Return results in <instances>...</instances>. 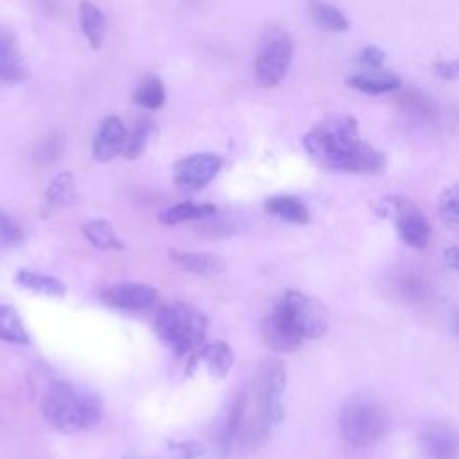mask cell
<instances>
[{"label":"cell","instance_id":"obj_1","mask_svg":"<svg viewBox=\"0 0 459 459\" xmlns=\"http://www.w3.org/2000/svg\"><path fill=\"white\" fill-rule=\"evenodd\" d=\"M307 152L323 167L351 174H377L385 160L380 151L360 138L357 120L350 115L328 117L303 138Z\"/></svg>","mask_w":459,"mask_h":459},{"label":"cell","instance_id":"obj_2","mask_svg":"<svg viewBox=\"0 0 459 459\" xmlns=\"http://www.w3.org/2000/svg\"><path fill=\"white\" fill-rule=\"evenodd\" d=\"M45 420L57 430L74 434L97 425L102 418V402L70 382H52L41 400Z\"/></svg>","mask_w":459,"mask_h":459},{"label":"cell","instance_id":"obj_3","mask_svg":"<svg viewBox=\"0 0 459 459\" xmlns=\"http://www.w3.org/2000/svg\"><path fill=\"white\" fill-rule=\"evenodd\" d=\"M154 328L158 337L178 355H188L204 342L208 321L199 308L186 303H172L158 312Z\"/></svg>","mask_w":459,"mask_h":459},{"label":"cell","instance_id":"obj_4","mask_svg":"<svg viewBox=\"0 0 459 459\" xmlns=\"http://www.w3.org/2000/svg\"><path fill=\"white\" fill-rule=\"evenodd\" d=\"M339 430L346 443L357 448L375 445L387 432V414L368 398H351L339 411Z\"/></svg>","mask_w":459,"mask_h":459},{"label":"cell","instance_id":"obj_5","mask_svg":"<svg viewBox=\"0 0 459 459\" xmlns=\"http://www.w3.org/2000/svg\"><path fill=\"white\" fill-rule=\"evenodd\" d=\"M292 61V39L278 25H271L262 32L255 59V74L262 86H278L289 72Z\"/></svg>","mask_w":459,"mask_h":459},{"label":"cell","instance_id":"obj_6","mask_svg":"<svg viewBox=\"0 0 459 459\" xmlns=\"http://www.w3.org/2000/svg\"><path fill=\"white\" fill-rule=\"evenodd\" d=\"M287 385V371L281 360L267 357L260 362L255 380V398L258 421L269 427L283 420V391Z\"/></svg>","mask_w":459,"mask_h":459},{"label":"cell","instance_id":"obj_7","mask_svg":"<svg viewBox=\"0 0 459 459\" xmlns=\"http://www.w3.org/2000/svg\"><path fill=\"white\" fill-rule=\"evenodd\" d=\"M278 308L298 328L303 339H317L328 328V314L323 303L299 290H287L278 303Z\"/></svg>","mask_w":459,"mask_h":459},{"label":"cell","instance_id":"obj_8","mask_svg":"<svg viewBox=\"0 0 459 459\" xmlns=\"http://www.w3.org/2000/svg\"><path fill=\"white\" fill-rule=\"evenodd\" d=\"M222 158L212 152H197L181 158L174 167V181L181 190L194 192L206 186L221 170Z\"/></svg>","mask_w":459,"mask_h":459},{"label":"cell","instance_id":"obj_9","mask_svg":"<svg viewBox=\"0 0 459 459\" xmlns=\"http://www.w3.org/2000/svg\"><path fill=\"white\" fill-rule=\"evenodd\" d=\"M393 208L402 240L414 249H423L430 238V224L427 217L418 210V206L405 199H396Z\"/></svg>","mask_w":459,"mask_h":459},{"label":"cell","instance_id":"obj_10","mask_svg":"<svg viewBox=\"0 0 459 459\" xmlns=\"http://www.w3.org/2000/svg\"><path fill=\"white\" fill-rule=\"evenodd\" d=\"M156 289L133 281L115 283L102 292L104 303L120 310H145L156 303Z\"/></svg>","mask_w":459,"mask_h":459},{"label":"cell","instance_id":"obj_11","mask_svg":"<svg viewBox=\"0 0 459 459\" xmlns=\"http://www.w3.org/2000/svg\"><path fill=\"white\" fill-rule=\"evenodd\" d=\"M262 335L265 344L273 351H294L301 346L303 337L298 328L289 321V317L276 307L273 314L264 319Z\"/></svg>","mask_w":459,"mask_h":459},{"label":"cell","instance_id":"obj_12","mask_svg":"<svg viewBox=\"0 0 459 459\" xmlns=\"http://www.w3.org/2000/svg\"><path fill=\"white\" fill-rule=\"evenodd\" d=\"M126 134H127L126 126L122 124V120L118 117L104 118V122L100 124V127L93 138V145H91L93 158L97 161L113 160L117 154L122 152Z\"/></svg>","mask_w":459,"mask_h":459},{"label":"cell","instance_id":"obj_13","mask_svg":"<svg viewBox=\"0 0 459 459\" xmlns=\"http://www.w3.org/2000/svg\"><path fill=\"white\" fill-rule=\"evenodd\" d=\"M421 448L430 459H455L457 439L450 425L432 421L421 430Z\"/></svg>","mask_w":459,"mask_h":459},{"label":"cell","instance_id":"obj_14","mask_svg":"<svg viewBox=\"0 0 459 459\" xmlns=\"http://www.w3.org/2000/svg\"><path fill=\"white\" fill-rule=\"evenodd\" d=\"M79 23L84 38L88 39L90 47L93 50L100 48L106 38L108 22L104 13L91 2V0H81L79 4Z\"/></svg>","mask_w":459,"mask_h":459},{"label":"cell","instance_id":"obj_15","mask_svg":"<svg viewBox=\"0 0 459 459\" xmlns=\"http://www.w3.org/2000/svg\"><path fill=\"white\" fill-rule=\"evenodd\" d=\"M371 72L373 74H355L348 77V84L369 95L387 93L402 86V79L391 72H382V70H371Z\"/></svg>","mask_w":459,"mask_h":459},{"label":"cell","instance_id":"obj_16","mask_svg":"<svg viewBox=\"0 0 459 459\" xmlns=\"http://www.w3.org/2000/svg\"><path fill=\"white\" fill-rule=\"evenodd\" d=\"M170 258L185 271L195 274H219L224 271L226 262L210 253H186V251H172Z\"/></svg>","mask_w":459,"mask_h":459},{"label":"cell","instance_id":"obj_17","mask_svg":"<svg viewBox=\"0 0 459 459\" xmlns=\"http://www.w3.org/2000/svg\"><path fill=\"white\" fill-rule=\"evenodd\" d=\"M265 210L285 222L292 224H307L310 221V213L303 201L294 195H274L265 201Z\"/></svg>","mask_w":459,"mask_h":459},{"label":"cell","instance_id":"obj_18","mask_svg":"<svg viewBox=\"0 0 459 459\" xmlns=\"http://www.w3.org/2000/svg\"><path fill=\"white\" fill-rule=\"evenodd\" d=\"M197 351H199L201 360L212 371V375L222 378L230 373V369L233 366V351H231L230 344H226L224 341H213V342H206V344L203 342Z\"/></svg>","mask_w":459,"mask_h":459},{"label":"cell","instance_id":"obj_19","mask_svg":"<svg viewBox=\"0 0 459 459\" xmlns=\"http://www.w3.org/2000/svg\"><path fill=\"white\" fill-rule=\"evenodd\" d=\"M14 281L32 292L43 294V296H50V298H63L66 292V287L61 280L43 274V273H36V271H20L14 278Z\"/></svg>","mask_w":459,"mask_h":459},{"label":"cell","instance_id":"obj_20","mask_svg":"<svg viewBox=\"0 0 459 459\" xmlns=\"http://www.w3.org/2000/svg\"><path fill=\"white\" fill-rule=\"evenodd\" d=\"M77 199V188L75 179L70 172L57 174L45 190V203L48 208H66L72 206Z\"/></svg>","mask_w":459,"mask_h":459},{"label":"cell","instance_id":"obj_21","mask_svg":"<svg viewBox=\"0 0 459 459\" xmlns=\"http://www.w3.org/2000/svg\"><path fill=\"white\" fill-rule=\"evenodd\" d=\"M215 213V206L208 204V203H192V201H185V203H178L172 206H167L163 212H160L158 219L163 224H179L185 221H199V219H206L210 215Z\"/></svg>","mask_w":459,"mask_h":459},{"label":"cell","instance_id":"obj_22","mask_svg":"<svg viewBox=\"0 0 459 459\" xmlns=\"http://www.w3.org/2000/svg\"><path fill=\"white\" fill-rule=\"evenodd\" d=\"M308 13H310L312 22L325 30L342 32V30H348V27H350L348 18L337 7L328 5L321 0H312L308 5Z\"/></svg>","mask_w":459,"mask_h":459},{"label":"cell","instance_id":"obj_23","mask_svg":"<svg viewBox=\"0 0 459 459\" xmlns=\"http://www.w3.org/2000/svg\"><path fill=\"white\" fill-rule=\"evenodd\" d=\"M0 339L13 344H29V333L13 307L0 305Z\"/></svg>","mask_w":459,"mask_h":459},{"label":"cell","instance_id":"obj_24","mask_svg":"<svg viewBox=\"0 0 459 459\" xmlns=\"http://www.w3.org/2000/svg\"><path fill=\"white\" fill-rule=\"evenodd\" d=\"M133 99L138 106L145 109H158L165 102V88L161 79L156 75H147L134 90Z\"/></svg>","mask_w":459,"mask_h":459},{"label":"cell","instance_id":"obj_25","mask_svg":"<svg viewBox=\"0 0 459 459\" xmlns=\"http://www.w3.org/2000/svg\"><path fill=\"white\" fill-rule=\"evenodd\" d=\"M82 233L99 249H122L124 247L118 242V237L108 221H102V219L90 221L82 226Z\"/></svg>","mask_w":459,"mask_h":459},{"label":"cell","instance_id":"obj_26","mask_svg":"<svg viewBox=\"0 0 459 459\" xmlns=\"http://www.w3.org/2000/svg\"><path fill=\"white\" fill-rule=\"evenodd\" d=\"M154 131V124L149 120V118H143L140 120L133 131L129 134H126V142H124V149H122V154L127 158V160H136L143 151H145V145H147V140L151 136V133Z\"/></svg>","mask_w":459,"mask_h":459},{"label":"cell","instance_id":"obj_27","mask_svg":"<svg viewBox=\"0 0 459 459\" xmlns=\"http://www.w3.org/2000/svg\"><path fill=\"white\" fill-rule=\"evenodd\" d=\"M65 152V138L61 133L47 134L34 149V161L39 165H52L56 163Z\"/></svg>","mask_w":459,"mask_h":459},{"label":"cell","instance_id":"obj_28","mask_svg":"<svg viewBox=\"0 0 459 459\" xmlns=\"http://www.w3.org/2000/svg\"><path fill=\"white\" fill-rule=\"evenodd\" d=\"M29 77L27 68L16 57L14 52L0 56V81L4 82H20Z\"/></svg>","mask_w":459,"mask_h":459},{"label":"cell","instance_id":"obj_29","mask_svg":"<svg viewBox=\"0 0 459 459\" xmlns=\"http://www.w3.org/2000/svg\"><path fill=\"white\" fill-rule=\"evenodd\" d=\"M439 217L448 226H457L459 221V204H457V188L448 186L441 192L439 197Z\"/></svg>","mask_w":459,"mask_h":459},{"label":"cell","instance_id":"obj_30","mask_svg":"<svg viewBox=\"0 0 459 459\" xmlns=\"http://www.w3.org/2000/svg\"><path fill=\"white\" fill-rule=\"evenodd\" d=\"M23 238L22 228L5 213L0 210V246L11 247L20 244Z\"/></svg>","mask_w":459,"mask_h":459},{"label":"cell","instance_id":"obj_31","mask_svg":"<svg viewBox=\"0 0 459 459\" xmlns=\"http://www.w3.org/2000/svg\"><path fill=\"white\" fill-rule=\"evenodd\" d=\"M359 61H360L366 68H369V70H382L384 61H385V54H384V50H380L378 47L369 45V47L362 48V52L359 54Z\"/></svg>","mask_w":459,"mask_h":459},{"label":"cell","instance_id":"obj_32","mask_svg":"<svg viewBox=\"0 0 459 459\" xmlns=\"http://www.w3.org/2000/svg\"><path fill=\"white\" fill-rule=\"evenodd\" d=\"M14 47H16L14 32L11 29L0 27V56L14 52Z\"/></svg>","mask_w":459,"mask_h":459},{"label":"cell","instance_id":"obj_33","mask_svg":"<svg viewBox=\"0 0 459 459\" xmlns=\"http://www.w3.org/2000/svg\"><path fill=\"white\" fill-rule=\"evenodd\" d=\"M457 63L455 61H439L437 65H436V74L439 75V77H443V79H450V81H454V79H457Z\"/></svg>","mask_w":459,"mask_h":459},{"label":"cell","instance_id":"obj_34","mask_svg":"<svg viewBox=\"0 0 459 459\" xmlns=\"http://www.w3.org/2000/svg\"><path fill=\"white\" fill-rule=\"evenodd\" d=\"M446 258H448V265H450L452 269H457V251H455V247H452V249L446 251Z\"/></svg>","mask_w":459,"mask_h":459}]
</instances>
